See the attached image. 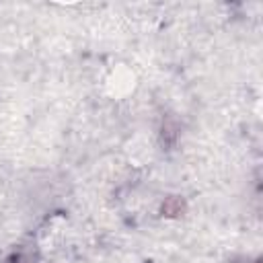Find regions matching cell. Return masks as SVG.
<instances>
[{
    "mask_svg": "<svg viewBox=\"0 0 263 263\" xmlns=\"http://www.w3.org/2000/svg\"><path fill=\"white\" fill-rule=\"evenodd\" d=\"M181 210H183L181 199H171V201H166V203L162 205V212L168 214V216H177V214H181Z\"/></svg>",
    "mask_w": 263,
    "mask_h": 263,
    "instance_id": "cell-1",
    "label": "cell"
},
{
    "mask_svg": "<svg viewBox=\"0 0 263 263\" xmlns=\"http://www.w3.org/2000/svg\"><path fill=\"white\" fill-rule=\"evenodd\" d=\"M255 263H259V261H255Z\"/></svg>",
    "mask_w": 263,
    "mask_h": 263,
    "instance_id": "cell-2",
    "label": "cell"
}]
</instances>
